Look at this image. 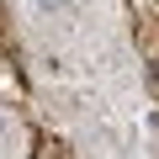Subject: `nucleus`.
<instances>
[{
    "mask_svg": "<svg viewBox=\"0 0 159 159\" xmlns=\"http://www.w3.org/2000/svg\"><path fill=\"white\" fill-rule=\"evenodd\" d=\"M37 6H43V11H69L74 0H37Z\"/></svg>",
    "mask_w": 159,
    "mask_h": 159,
    "instance_id": "f257e3e1",
    "label": "nucleus"
},
{
    "mask_svg": "<svg viewBox=\"0 0 159 159\" xmlns=\"http://www.w3.org/2000/svg\"><path fill=\"white\" fill-rule=\"evenodd\" d=\"M0 143H6V122H0Z\"/></svg>",
    "mask_w": 159,
    "mask_h": 159,
    "instance_id": "f03ea898",
    "label": "nucleus"
}]
</instances>
